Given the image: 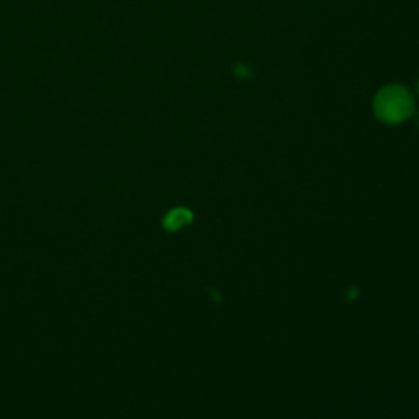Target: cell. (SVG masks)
Here are the masks:
<instances>
[{
	"instance_id": "1",
	"label": "cell",
	"mask_w": 419,
	"mask_h": 419,
	"mask_svg": "<svg viewBox=\"0 0 419 419\" xmlns=\"http://www.w3.org/2000/svg\"><path fill=\"white\" fill-rule=\"evenodd\" d=\"M373 112L380 122L398 124L410 118L415 112V99L405 85L391 84L377 92L373 99Z\"/></svg>"
},
{
	"instance_id": "2",
	"label": "cell",
	"mask_w": 419,
	"mask_h": 419,
	"mask_svg": "<svg viewBox=\"0 0 419 419\" xmlns=\"http://www.w3.org/2000/svg\"><path fill=\"white\" fill-rule=\"evenodd\" d=\"M190 218H192V216H190V213L187 210L177 208V210L171 211V213L166 216L164 226L167 228V230L176 231V230H179V228H182L184 225H187V223L190 221Z\"/></svg>"
},
{
	"instance_id": "3",
	"label": "cell",
	"mask_w": 419,
	"mask_h": 419,
	"mask_svg": "<svg viewBox=\"0 0 419 419\" xmlns=\"http://www.w3.org/2000/svg\"><path fill=\"white\" fill-rule=\"evenodd\" d=\"M249 74H251V68H249L248 64H238L236 75L239 79H246V78H249Z\"/></svg>"
},
{
	"instance_id": "4",
	"label": "cell",
	"mask_w": 419,
	"mask_h": 419,
	"mask_svg": "<svg viewBox=\"0 0 419 419\" xmlns=\"http://www.w3.org/2000/svg\"><path fill=\"white\" fill-rule=\"evenodd\" d=\"M418 94H419V80H418Z\"/></svg>"
},
{
	"instance_id": "5",
	"label": "cell",
	"mask_w": 419,
	"mask_h": 419,
	"mask_svg": "<svg viewBox=\"0 0 419 419\" xmlns=\"http://www.w3.org/2000/svg\"><path fill=\"white\" fill-rule=\"evenodd\" d=\"M418 123H419V117H418Z\"/></svg>"
}]
</instances>
